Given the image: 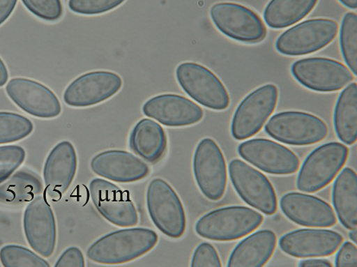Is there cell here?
Listing matches in <instances>:
<instances>
[{
	"mask_svg": "<svg viewBox=\"0 0 357 267\" xmlns=\"http://www.w3.org/2000/svg\"><path fill=\"white\" fill-rule=\"evenodd\" d=\"M158 243V236L155 231L131 227L100 237L89 247L86 256L98 264H126L148 254Z\"/></svg>",
	"mask_w": 357,
	"mask_h": 267,
	"instance_id": "1",
	"label": "cell"
},
{
	"mask_svg": "<svg viewBox=\"0 0 357 267\" xmlns=\"http://www.w3.org/2000/svg\"><path fill=\"white\" fill-rule=\"evenodd\" d=\"M264 218L259 212L243 206H232L213 211L198 220L195 230L204 239L232 241L254 232Z\"/></svg>",
	"mask_w": 357,
	"mask_h": 267,
	"instance_id": "2",
	"label": "cell"
},
{
	"mask_svg": "<svg viewBox=\"0 0 357 267\" xmlns=\"http://www.w3.org/2000/svg\"><path fill=\"white\" fill-rule=\"evenodd\" d=\"M349 158L348 147L331 142L312 151L299 169L297 187L302 192L316 193L329 185Z\"/></svg>",
	"mask_w": 357,
	"mask_h": 267,
	"instance_id": "3",
	"label": "cell"
},
{
	"mask_svg": "<svg viewBox=\"0 0 357 267\" xmlns=\"http://www.w3.org/2000/svg\"><path fill=\"white\" fill-rule=\"evenodd\" d=\"M146 206L150 218L157 229L172 239L181 238L187 220L181 200L173 188L162 178H155L148 185Z\"/></svg>",
	"mask_w": 357,
	"mask_h": 267,
	"instance_id": "4",
	"label": "cell"
},
{
	"mask_svg": "<svg viewBox=\"0 0 357 267\" xmlns=\"http://www.w3.org/2000/svg\"><path fill=\"white\" fill-rule=\"evenodd\" d=\"M265 132L278 142L304 146L323 142L329 133L326 122L315 115L301 111H287L270 119Z\"/></svg>",
	"mask_w": 357,
	"mask_h": 267,
	"instance_id": "5",
	"label": "cell"
},
{
	"mask_svg": "<svg viewBox=\"0 0 357 267\" xmlns=\"http://www.w3.org/2000/svg\"><path fill=\"white\" fill-rule=\"evenodd\" d=\"M339 25L327 19L309 20L288 29L278 38V52L288 56H301L319 52L337 38Z\"/></svg>",
	"mask_w": 357,
	"mask_h": 267,
	"instance_id": "6",
	"label": "cell"
},
{
	"mask_svg": "<svg viewBox=\"0 0 357 267\" xmlns=\"http://www.w3.org/2000/svg\"><path fill=\"white\" fill-rule=\"evenodd\" d=\"M178 84L197 103L212 110L222 111L229 107L228 90L213 72L199 63L185 62L176 70Z\"/></svg>",
	"mask_w": 357,
	"mask_h": 267,
	"instance_id": "7",
	"label": "cell"
},
{
	"mask_svg": "<svg viewBox=\"0 0 357 267\" xmlns=\"http://www.w3.org/2000/svg\"><path fill=\"white\" fill-rule=\"evenodd\" d=\"M213 24L226 37L244 43H261L266 38L264 22L254 10L240 3L221 2L211 9Z\"/></svg>",
	"mask_w": 357,
	"mask_h": 267,
	"instance_id": "8",
	"label": "cell"
},
{
	"mask_svg": "<svg viewBox=\"0 0 357 267\" xmlns=\"http://www.w3.org/2000/svg\"><path fill=\"white\" fill-rule=\"evenodd\" d=\"M278 100L279 89L274 84L259 86L245 97L234 112L233 138L244 140L257 135L275 110Z\"/></svg>",
	"mask_w": 357,
	"mask_h": 267,
	"instance_id": "9",
	"label": "cell"
},
{
	"mask_svg": "<svg viewBox=\"0 0 357 267\" xmlns=\"http://www.w3.org/2000/svg\"><path fill=\"white\" fill-rule=\"evenodd\" d=\"M291 72L305 88L320 93L339 91L354 80L346 65L324 57L298 60L291 65Z\"/></svg>",
	"mask_w": 357,
	"mask_h": 267,
	"instance_id": "10",
	"label": "cell"
},
{
	"mask_svg": "<svg viewBox=\"0 0 357 267\" xmlns=\"http://www.w3.org/2000/svg\"><path fill=\"white\" fill-rule=\"evenodd\" d=\"M193 171L202 194L211 201L221 200L228 183V171L221 148L214 139L205 138L197 144Z\"/></svg>",
	"mask_w": 357,
	"mask_h": 267,
	"instance_id": "11",
	"label": "cell"
},
{
	"mask_svg": "<svg viewBox=\"0 0 357 267\" xmlns=\"http://www.w3.org/2000/svg\"><path fill=\"white\" fill-rule=\"evenodd\" d=\"M229 169L234 190L245 203L266 215L275 214L276 192L263 173L241 160L230 162Z\"/></svg>",
	"mask_w": 357,
	"mask_h": 267,
	"instance_id": "12",
	"label": "cell"
},
{
	"mask_svg": "<svg viewBox=\"0 0 357 267\" xmlns=\"http://www.w3.org/2000/svg\"><path fill=\"white\" fill-rule=\"evenodd\" d=\"M123 86L120 75L111 71H93L75 79L65 89L63 100L68 107L96 106L117 95Z\"/></svg>",
	"mask_w": 357,
	"mask_h": 267,
	"instance_id": "13",
	"label": "cell"
},
{
	"mask_svg": "<svg viewBox=\"0 0 357 267\" xmlns=\"http://www.w3.org/2000/svg\"><path fill=\"white\" fill-rule=\"evenodd\" d=\"M238 153L245 161L268 174H294L301 166V160L289 148L270 139L248 140L238 146Z\"/></svg>",
	"mask_w": 357,
	"mask_h": 267,
	"instance_id": "14",
	"label": "cell"
},
{
	"mask_svg": "<svg viewBox=\"0 0 357 267\" xmlns=\"http://www.w3.org/2000/svg\"><path fill=\"white\" fill-rule=\"evenodd\" d=\"M89 194L96 211L108 222L121 227H135L139 215L135 204L126 191L102 178L89 183Z\"/></svg>",
	"mask_w": 357,
	"mask_h": 267,
	"instance_id": "15",
	"label": "cell"
},
{
	"mask_svg": "<svg viewBox=\"0 0 357 267\" xmlns=\"http://www.w3.org/2000/svg\"><path fill=\"white\" fill-rule=\"evenodd\" d=\"M23 225L30 247L42 257H50L56 246V222L52 206L45 197H36L28 204Z\"/></svg>",
	"mask_w": 357,
	"mask_h": 267,
	"instance_id": "16",
	"label": "cell"
},
{
	"mask_svg": "<svg viewBox=\"0 0 357 267\" xmlns=\"http://www.w3.org/2000/svg\"><path fill=\"white\" fill-rule=\"evenodd\" d=\"M9 98L24 113L39 119H54L62 113L55 93L41 82L27 78H13L7 83Z\"/></svg>",
	"mask_w": 357,
	"mask_h": 267,
	"instance_id": "17",
	"label": "cell"
},
{
	"mask_svg": "<svg viewBox=\"0 0 357 267\" xmlns=\"http://www.w3.org/2000/svg\"><path fill=\"white\" fill-rule=\"evenodd\" d=\"M344 243L340 234L329 229H305L280 238L279 246L284 254L298 259L328 257Z\"/></svg>",
	"mask_w": 357,
	"mask_h": 267,
	"instance_id": "18",
	"label": "cell"
},
{
	"mask_svg": "<svg viewBox=\"0 0 357 267\" xmlns=\"http://www.w3.org/2000/svg\"><path fill=\"white\" fill-rule=\"evenodd\" d=\"M148 118L169 128H183L198 123L204 118V110L185 97L165 93L147 100L142 107Z\"/></svg>",
	"mask_w": 357,
	"mask_h": 267,
	"instance_id": "19",
	"label": "cell"
},
{
	"mask_svg": "<svg viewBox=\"0 0 357 267\" xmlns=\"http://www.w3.org/2000/svg\"><path fill=\"white\" fill-rule=\"evenodd\" d=\"M77 165V151L71 142L65 140L50 151L43 166L47 197L54 201L61 199L74 181Z\"/></svg>",
	"mask_w": 357,
	"mask_h": 267,
	"instance_id": "20",
	"label": "cell"
},
{
	"mask_svg": "<svg viewBox=\"0 0 357 267\" xmlns=\"http://www.w3.org/2000/svg\"><path fill=\"white\" fill-rule=\"evenodd\" d=\"M280 206L283 214L299 226L331 227L337 220L333 208L320 198L298 192L284 194Z\"/></svg>",
	"mask_w": 357,
	"mask_h": 267,
	"instance_id": "21",
	"label": "cell"
},
{
	"mask_svg": "<svg viewBox=\"0 0 357 267\" xmlns=\"http://www.w3.org/2000/svg\"><path fill=\"white\" fill-rule=\"evenodd\" d=\"M93 173L110 181L128 183L140 181L150 174L149 166L128 151L110 150L96 155L90 162Z\"/></svg>",
	"mask_w": 357,
	"mask_h": 267,
	"instance_id": "22",
	"label": "cell"
},
{
	"mask_svg": "<svg viewBox=\"0 0 357 267\" xmlns=\"http://www.w3.org/2000/svg\"><path fill=\"white\" fill-rule=\"evenodd\" d=\"M277 246L272 230H259L245 238L229 256V267H262L271 259Z\"/></svg>",
	"mask_w": 357,
	"mask_h": 267,
	"instance_id": "23",
	"label": "cell"
},
{
	"mask_svg": "<svg viewBox=\"0 0 357 267\" xmlns=\"http://www.w3.org/2000/svg\"><path fill=\"white\" fill-rule=\"evenodd\" d=\"M167 133L156 121L143 119L132 128L129 137L130 149L147 163L160 162L167 151Z\"/></svg>",
	"mask_w": 357,
	"mask_h": 267,
	"instance_id": "24",
	"label": "cell"
},
{
	"mask_svg": "<svg viewBox=\"0 0 357 267\" xmlns=\"http://www.w3.org/2000/svg\"><path fill=\"white\" fill-rule=\"evenodd\" d=\"M333 203L342 225L349 230L357 226V175L346 167L335 180Z\"/></svg>",
	"mask_w": 357,
	"mask_h": 267,
	"instance_id": "25",
	"label": "cell"
},
{
	"mask_svg": "<svg viewBox=\"0 0 357 267\" xmlns=\"http://www.w3.org/2000/svg\"><path fill=\"white\" fill-rule=\"evenodd\" d=\"M43 185L40 176L29 169H22L0 183V204L7 206L28 204L43 193Z\"/></svg>",
	"mask_w": 357,
	"mask_h": 267,
	"instance_id": "26",
	"label": "cell"
},
{
	"mask_svg": "<svg viewBox=\"0 0 357 267\" xmlns=\"http://www.w3.org/2000/svg\"><path fill=\"white\" fill-rule=\"evenodd\" d=\"M319 0H271L264 10L268 27L278 30L291 26L307 17Z\"/></svg>",
	"mask_w": 357,
	"mask_h": 267,
	"instance_id": "27",
	"label": "cell"
},
{
	"mask_svg": "<svg viewBox=\"0 0 357 267\" xmlns=\"http://www.w3.org/2000/svg\"><path fill=\"white\" fill-rule=\"evenodd\" d=\"M334 126L338 139L347 146L357 139V84L352 82L342 90L334 111Z\"/></svg>",
	"mask_w": 357,
	"mask_h": 267,
	"instance_id": "28",
	"label": "cell"
},
{
	"mask_svg": "<svg viewBox=\"0 0 357 267\" xmlns=\"http://www.w3.org/2000/svg\"><path fill=\"white\" fill-rule=\"evenodd\" d=\"M34 125L23 115L0 112V144L15 143L30 136Z\"/></svg>",
	"mask_w": 357,
	"mask_h": 267,
	"instance_id": "29",
	"label": "cell"
},
{
	"mask_svg": "<svg viewBox=\"0 0 357 267\" xmlns=\"http://www.w3.org/2000/svg\"><path fill=\"white\" fill-rule=\"evenodd\" d=\"M340 48L342 57L349 70L357 75V15L355 13H346L340 28Z\"/></svg>",
	"mask_w": 357,
	"mask_h": 267,
	"instance_id": "30",
	"label": "cell"
},
{
	"mask_svg": "<svg viewBox=\"0 0 357 267\" xmlns=\"http://www.w3.org/2000/svg\"><path fill=\"white\" fill-rule=\"evenodd\" d=\"M0 262L5 267H49V263L26 247L6 245L0 249Z\"/></svg>",
	"mask_w": 357,
	"mask_h": 267,
	"instance_id": "31",
	"label": "cell"
},
{
	"mask_svg": "<svg viewBox=\"0 0 357 267\" xmlns=\"http://www.w3.org/2000/svg\"><path fill=\"white\" fill-rule=\"evenodd\" d=\"M22 3L29 12L43 21L56 22L63 15L61 0H22Z\"/></svg>",
	"mask_w": 357,
	"mask_h": 267,
	"instance_id": "32",
	"label": "cell"
},
{
	"mask_svg": "<svg viewBox=\"0 0 357 267\" xmlns=\"http://www.w3.org/2000/svg\"><path fill=\"white\" fill-rule=\"evenodd\" d=\"M26 153L19 146H0V183L5 182L24 164Z\"/></svg>",
	"mask_w": 357,
	"mask_h": 267,
	"instance_id": "33",
	"label": "cell"
},
{
	"mask_svg": "<svg viewBox=\"0 0 357 267\" xmlns=\"http://www.w3.org/2000/svg\"><path fill=\"white\" fill-rule=\"evenodd\" d=\"M126 0H68L72 12L80 15H100L113 10Z\"/></svg>",
	"mask_w": 357,
	"mask_h": 267,
	"instance_id": "34",
	"label": "cell"
},
{
	"mask_svg": "<svg viewBox=\"0 0 357 267\" xmlns=\"http://www.w3.org/2000/svg\"><path fill=\"white\" fill-rule=\"evenodd\" d=\"M192 267H221L222 262L218 251L208 243L198 245L191 259Z\"/></svg>",
	"mask_w": 357,
	"mask_h": 267,
	"instance_id": "35",
	"label": "cell"
},
{
	"mask_svg": "<svg viewBox=\"0 0 357 267\" xmlns=\"http://www.w3.org/2000/svg\"><path fill=\"white\" fill-rule=\"evenodd\" d=\"M56 267H84L85 259L80 248L70 247L61 254Z\"/></svg>",
	"mask_w": 357,
	"mask_h": 267,
	"instance_id": "36",
	"label": "cell"
},
{
	"mask_svg": "<svg viewBox=\"0 0 357 267\" xmlns=\"http://www.w3.org/2000/svg\"><path fill=\"white\" fill-rule=\"evenodd\" d=\"M335 266L337 267H356L357 248L356 245L349 243V241L342 244L336 256Z\"/></svg>",
	"mask_w": 357,
	"mask_h": 267,
	"instance_id": "37",
	"label": "cell"
},
{
	"mask_svg": "<svg viewBox=\"0 0 357 267\" xmlns=\"http://www.w3.org/2000/svg\"><path fill=\"white\" fill-rule=\"evenodd\" d=\"M17 0H0V25H2L12 15Z\"/></svg>",
	"mask_w": 357,
	"mask_h": 267,
	"instance_id": "38",
	"label": "cell"
},
{
	"mask_svg": "<svg viewBox=\"0 0 357 267\" xmlns=\"http://www.w3.org/2000/svg\"><path fill=\"white\" fill-rule=\"evenodd\" d=\"M298 266L301 267H331L333 264L328 259L309 258L303 259L299 262Z\"/></svg>",
	"mask_w": 357,
	"mask_h": 267,
	"instance_id": "39",
	"label": "cell"
},
{
	"mask_svg": "<svg viewBox=\"0 0 357 267\" xmlns=\"http://www.w3.org/2000/svg\"><path fill=\"white\" fill-rule=\"evenodd\" d=\"M8 70H7L6 63L0 59V88L6 84L7 82H8Z\"/></svg>",
	"mask_w": 357,
	"mask_h": 267,
	"instance_id": "40",
	"label": "cell"
},
{
	"mask_svg": "<svg viewBox=\"0 0 357 267\" xmlns=\"http://www.w3.org/2000/svg\"><path fill=\"white\" fill-rule=\"evenodd\" d=\"M339 1L349 9L356 10L357 8V0H339Z\"/></svg>",
	"mask_w": 357,
	"mask_h": 267,
	"instance_id": "41",
	"label": "cell"
},
{
	"mask_svg": "<svg viewBox=\"0 0 357 267\" xmlns=\"http://www.w3.org/2000/svg\"><path fill=\"white\" fill-rule=\"evenodd\" d=\"M349 238H351V240L355 244L357 243V232L356 229H353L349 232Z\"/></svg>",
	"mask_w": 357,
	"mask_h": 267,
	"instance_id": "42",
	"label": "cell"
}]
</instances>
